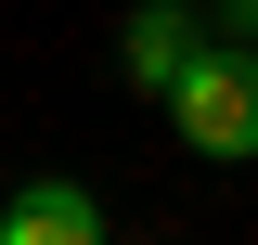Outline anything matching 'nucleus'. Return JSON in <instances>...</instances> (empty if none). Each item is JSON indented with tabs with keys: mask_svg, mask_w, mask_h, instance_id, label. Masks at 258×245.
I'll return each instance as SVG.
<instances>
[{
	"mask_svg": "<svg viewBox=\"0 0 258 245\" xmlns=\"http://www.w3.org/2000/svg\"><path fill=\"white\" fill-rule=\"evenodd\" d=\"M168 129H181V155H220V168H245L258 155V52H207L168 78Z\"/></svg>",
	"mask_w": 258,
	"mask_h": 245,
	"instance_id": "nucleus-1",
	"label": "nucleus"
},
{
	"mask_svg": "<svg viewBox=\"0 0 258 245\" xmlns=\"http://www.w3.org/2000/svg\"><path fill=\"white\" fill-rule=\"evenodd\" d=\"M194 52H207V26H194L181 0H142V13H129V39H116V65H129V91H142V103H168V78H181Z\"/></svg>",
	"mask_w": 258,
	"mask_h": 245,
	"instance_id": "nucleus-2",
	"label": "nucleus"
},
{
	"mask_svg": "<svg viewBox=\"0 0 258 245\" xmlns=\"http://www.w3.org/2000/svg\"><path fill=\"white\" fill-rule=\"evenodd\" d=\"M103 207L91 181H26V194H0V245H91Z\"/></svg>",
	"mask_w": 258,
	"mask_h": 245,
	"instance_id": "nucleus-3",
	"label": "nucleus"
}]
</instances>
